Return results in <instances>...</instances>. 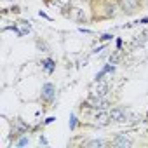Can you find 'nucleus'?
Segmentation results:
<instances>
[{
  "label": "nucleus",
  "instance_id": "1",
  "mask_svg": "<svg viewBox=\"0 0 148 148\" xmlns=\"http://www.w3.org/2000/svg\"><path fill=\"white\" fill-rule=\"evenodd\" d=\"M82 106H86V108H92V110H96V112H101V110H108L112 105H110V101L103 96V98H99V96H92L89 101H86V103H82Z\"/></svg>",
  "mask_w": 148,
  "mask_h": 148
},
{
  "label": "nucleus",
  "instance_id": "2",
  "mask_svg": "<svg viewBox=\"0 0 148 148\" xmlns=\"http://www.w3.org/2000/svg\"><path fill=\"white\" fill-rule=\"evenodd\" d=\"M119 5H120L122 12L131 16L141 9V0H119Z\"/></svg>",
  "mask_w": 148,
  "mask_h": 148
},
{
  "label": "nucleus",
  "instance_id": "3",
  "mask_svg": "<svg viewBox=\"0 0 148 148\" xmlns=\"http://www.w3.org/2000/svg\"><path fill=\"white\" fill-rule=\"evenodd\" d=\"M40 98L45 101V103H52L54 98H56V86L51 84V82H45L42 86V91H40Z\"/></svg>",
  "mask_w": 148,
  "mask_h": 148
},
{
  "label": "nucleus",
  "instance_id": "4",
  "mask_svg": "<svg viewBox=\"0 0 148 148\" xmlns=\"http://www.w3.org/2000/svg\"><path fill=\"white\" fill-rule=\"evenodd\" d=\"M110 145L112 146H122V148H125V146H132L134 139L129 138L127 134H117L113 139H110Z\"/></svg>",
  "mask_w": 148,
  "mask_h": 148
},
{
  "label": "nucleus",
  "instance_id": "5",
  "mask_svg": "<svg viewBox=\"0 0 148 148\" xmlns=\"http://www.w3.org/2000/svg\"><path fill=\"white\" fill-rule=\"evenodd\" d=\"M110 119H112V122H119V124L125 122V120H127L125 110H124L122 106H113V108L110 110Z\"/></svg>",
  "mask_w": 148,
  "mask_h": 148
},
{
  "label": "nucleus",
  "instance_id": "6",
  "mask_svg": "<svg viewBox=\"0 0 148 148\" xmlns=\"http://www.w3.org/2000/svg\"><path fill=\"white\" fill-rule=\"evenodd\" d=\"M110 122H112L110 112H106V110H101V112L94 117V125H96V127H105V125H108Z\"/></svg>",
  "mask_w": 148,
  "mask_h": 148
},
{
  "label": "nucleus",
  "instance_id": "7",
  "mask_svg": "<svg viewBox=\"0 0 148 148\" xmlns=\"http://www.w3.org/2000/svg\"><path fill=\"white\" fill-rule=\"evenodd\" d=\"M108 91H110V87H108V84L106 82H103V80H99V82H96V86L92 87V96H99V98H103V96H106L108 94Z\"/></svg>",
  "mask_w": 148,
  "mask_h": 148
},
{
  "label": "nucleus",
  "instance_id": "8",
  "mask_svg": "<svg viewBox=\"0 0 148 148\" xmlns=\"http://www.w3.org/2000/svg\"><path fill=\"white\" fill-rule=\"evenodd\" d=\"M42 68L45 70L47 75H52V71L56 70V61H54V59H51V58H47V59H44V61H42Z\"/></svg>",
  "mask_w": 148,
  "mask_h": 148
},
{
  "label": "nucleus",
  "instance_id": "9",
  "mask_svg": "<svg viewBox=\"0 0 148 148\" xmlns=\"http://www.w3.org/2000/svg\"><path fill=\"white\" fill-rule=\"evenodd\" d=\"M82 145L84 146H106V145H110V141H106V139H89V141H84Z\"/></svg>",
  "mask_w": 148,
  "mask_h": 148
},
{
  "label": "nucleus",
  "instance_id": "10",
  "mask_svg": "<svg viewBox=\"0 0 148 148\" xmlns=\"http://www.w3.org/2000/svg\"><path fill=\"white\" fill-rule=\"evenodd\" d=\"M75 127H77V117H75V115H71V117H70V129L73 131Z\"/></svg>",
  "mask_w": 148,
  "mask_h": 148
},
{
  "label": "nucleus",
  "instance_id": "11",
  "mask_svg": "<svg viewBox=\"0 0 148 148\" xmlns=\"http://www.w3.org/2000/svg\"><path fill=\"white\" fill-rule=\"evenodd\" d=\"M28 143H30V139H28V138H23V139L16 141V146H25V145H28Z\"/></svg>",
  "mask_w": 148,
  "mask_h": 148
},
{
  "label": "nucleus",
  "instance_id": "12",
  "mask_svg": "<svg viewBox=\"0 0 148 148\" xmlns=\"http://www.w3.org/2000/svg\"><path fill=\"white\" fill-rule=\"evenodd\" d=\"M110 63H112V64H117V63H119V54H117V52L110 56Z\"/></svg>",
  "mask_w": 148,
  "mask_h": 148
},
{
  "label": "nucleus",
  "instance_id": "13",
  "mask_svg": "<svg viewBox=\"0 0 148 148\" xmlns=\"http://www.w3.org/2000/svg\"><path fill=\"white\" fill-rule=\"evenodd\" d=\"M112 37H113V35H110V33H105V35L101 37V40H110Z\"/></svg>",
  "mask_w": 148,
  "mask_h": 148
},
{
  "label": "nucleus",
  "instance_id": "14",
  "mask_svg": "<svg viewBox=\"0 0 148 148\" xmlns=\"http://www.w3.org/2000/svg\"><path fill=\"white\" fill-rule=\"evenodd\" d=\"M122 47V40L120 38H117V49H120Z\"/></svg>",
  "mask_w": 148,
  "mask_h": 148
},
{
  "label": "nucleus",
  "instance_id": "15",
  "mask_svg": "<svg viewBox=\"0 0 148 148\" xmlns=\"http://www.w3.org/2000/svg\"><path fill=\"white\" fill-rule=\"evenodd\" d=\"M40 143H44V145H47V139H45L44 136H40Z\"/></svg>",
  "mask_w": 148,
  "mask_h": 148
},
{
  "label": "nucleus",
  "instance_id": "16",
  "mask_svg": "<svg viewBox=\"0 0 148 148\" xmlns=\"http://www.w3.org/2000/svg\"><path fill=\"white\" fill-rule=\"evenodd\" d=\"M141 23H143V25H146V23H148V18H145V19H141Z\"/></svg>",
  "mask_w": 148,
  "mask_h": 148
}]
</instances>
